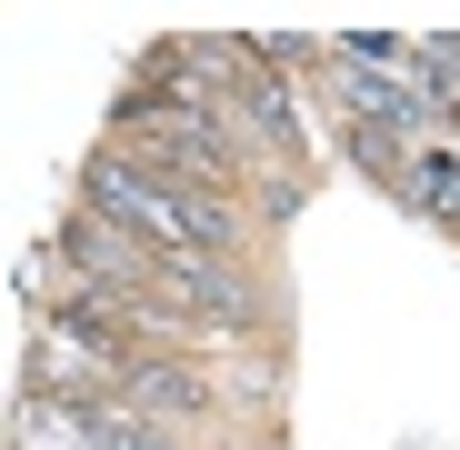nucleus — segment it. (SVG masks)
Instances as JSON below:
<instances>
[{"instance_id": "nucleus-1", "label": "nucleus", "mask_w": 460, "mask_h": 450, "mask_svg": "<svg viewBox=\"0 0 460 450\" xmlns=\"http://www.w3.org/2000/svg\"><path fill=\"white\" fill-rule=\"evenodd\" d=\"M91 210L111 220L120 241H140L150 260H220L230 241H241V220H230V200H210L200 181H171V171H130V161H101L91 171Z\"/></svg>"}, {"instance_id": "nucleus-2", "label": "nucleus", "mask_w": 460, "mask_h": 450, "mask_svg": "<svg viewBox=\"0 0 460 450\" xmlns=\"http://www.w3.org/2000/svg\"><path fill=\"white\" fill-rule=\"evenodd\" d=\"M21 450H171L150 420H130L120 401H60V391H31L21 401Z\"/></svg>"}]
</instances>
